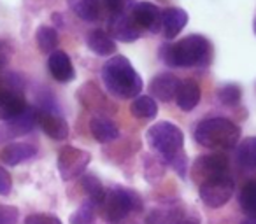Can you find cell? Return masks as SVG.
Segmentation results:
<instances>
[{
  "label": "cell",
  "mask_w": 256,
  "mask_h": 224,
  "mask_svg": "<svg viewBox=\"0 0 256 224\" xmlns=\"http://www.w3.org/2000/svg\"><path fill=\"white\" fill-rule=\"evenodd\" d=\"M102 81L107 91L121 100L134 98L142 89V79L124 56L118 54L106 61L102 68Z\"/></svg>",
  "instance_id": "cell-1"
},
{
  "label": "cell",
  "mask_w": 256,
  "mask_h": 224,
  "mask_svg": "<svg viewBox=\"0 0 256 224\" xmlns=\"http://www.w3.org/2000/svg\"><path fill=\"white\" fill-rule=\"evenodd\" d=\"M160 54L170 67H198L209 63L212 47L206 37L190 35L176 44H165Z\"/></svg>",
  "instance_id": "cell-2"
},
{
  "label": "cell",
  "mask_w": 256,
  "mask_h": 224,
  "mask_svg": "<svg viewBox=\"0 0 256 224\" xmlns=\"http://www.w3.org/2000/svg\"><path fill=\"white\" fill-rule=\"evenodd\" d=\"M240 139V128L230 119L212 118L202 121L195 130V140L207 149H232Z\"/></svg>",
  "instance_id": "cell-3"
},
{
  "label": "cell",
  "mask_w": 256,
  "mask_h": 224,
  "mask_svg": "<svg viewBox=\"0 0 256 224\" xmlns=\"http://www.w3.org/2000/svg\"><path fill=\"white\" fill-rule=\"evenodd\" d=\"M146 140L164 160L170 161L182 153L184 135L179 130V126L168 121H160L148 130Z\"/></svg>",
  "instance_id": "cell-4"
},
{
  "label": "cell",
  "mask_w": 256,
  "mask_h": 224,
  "mask_svg": "<svg viewBox=\"0 0 256 224\" xmlns=\"http://www.w3.org/2000/svg\"><path fill=\"white\" fill-rule=\"evenodd\" d=\"M102 214L109 223H118L123 217H126L132 210L142 209V202L137 196V193L124 188H110L106 193V200L102 205Z\"/></svg>",
  "instance_id": "cell-5"
},
{
  "label": "cell",
  "mask_w": 256,
  "mask_h": 224,
  "mask_svg": "<svg viewBox=\"0 0 256 224\" xmlns=\"http://www.w3.org/2000/svg\"><path fill=\"white\" fill-rule=\"evenodd\" d=\"M228 168V158L224 154L214 153V154H206V156H200L195 160L192 167V179L196 184H206L210 179L221 177V175L226 174Z\"/></svg>",
  "instance_id": "cell-6"
},
{
  "label": "cell",
  "mask_w": 256,
  "mask_h": 224,
  "mask_svg": "<svg viewBox=\"0 0 256 224\" xmlns=\"http://www.w3.org/2000/svg\"><path fill=\"white\" fill-rule=\"evenodd\" d=\"M90 161H92L90 153L78 149V147L65 146L58 153V172H60L64 181H72L84 172Z\"/></svg>",
  "instance_id": "cell-7"
},
{
  "label": "cell",
  "mask_w": 256,
  "mask_h": 224,
  "mask_svg": "<svg viewBox=\"0 0 256 224\" xmlns=\"http://www.w3.org/2000/svg\"><path fill=\"white\" fill-rule=\"evenodd\" d=\"M232 193H234V181L226 174L210 179L209 182L200 186V200L210 209L223 207L232 198Z\"/></svg>",
  "instance_id": "cell-8"
},
{
  "label": "cell",
  "mask_w": 256,
  "mask_h": 224,
  "mask_svg": "<svg viewBox=\"0 0 256 224\" xmlns=\"http://www.w3.org/2000/svg\"><path fill=\"white\" fill-rule=\"evenodd\" d=\"M109 33L112 40H121V42H132V40L139 39L142 28L134 21L132 16L126 14H118L112 16L109 21Z\"/></svg>",
  "instance_id": "cell-9"
},
{
  "label": "cell",
  "mask_w": 256,
  "mask_h": 224,
  "mask_svg": "<svg viewBox=\"0 0 256 224\" xmlns=\"http://www.w3.org/2000/svg\"><path fill=\"white\" fill-rule=\"evenodd\" d=\"M134 21L140 26L142 30H150V32L156 33L162 30V12L151 2H139V4L134 5L132 14Z\"/></svg>",
  "instance_id": "cell-10"
},
{
  "label": "cell",
  "mask_w": 256,
  "mask_h": 224,
  "mask_svg": "<svg viewBox=\"0 0 256 224\" xmlns=\"http://www.w3.org/2000/svg\"><path fill=\"white\" fill-rule=\"evenodd\" d=\"M37 125L42 128V132L53 140H65L68 137V125L62 116L54 114L51 110L39 109Z\"/></svg>",
  "instance_id": "cell-11"
},
{
  "label": "cell",
  "mask_w": 256,
  "mask_h": 224,
  "mask_svg": "<svg viewBox=\"0 0 256 224\" xmlns=\"http://www.w3.org/2000/svg\"><path fill=\"white\" fill-rule=\"evenodd\" d=\"M181 86V81L176 77L174 74H160L151 81L150 84V91H151V96H154L156 100L160 102H170L172 98H176L178 95V89Z\"/></svg>",
  "instance_id": "cell-12"
},
{
  "label": "cell",
  "mask_w": 256,
  "mask_h": 224,
  "mask_svg": "<svg viewBox=\"0 0 256 224\" xmlns=\"http://www.w3.org/2000/svg\"><path fill=\"white\" fill-rule=\"evenodd\" d=\"M37 118H39V109H34V107L26 105V109L23 110L22 114L9 119V121H6L4 125H6V128H8L11 139H18V137L26 135V133H30L36 128Z\"/></svg>",
  "instance_id": "cell-13"
},
{
  "label": "cell",
  "mask_w": 256,
  "mask_h": 224,
  "mask_svg": "<svg viewBox=\"0 0 256 224\" xmlns=\"http://www.w3.org/2000/svg\"><path fill=\"white\" fill-rule=\"evenodd\" d=\"M26 109V102L22 93L11 91L8 88H0V119L9 121L16 118Z\"/></svg>",
  "instance_id": "cell-14"
},
{
  "label": "cell",
  "mask_w": 256,
  "mask_h": 224,
  "mask_svg": "<svg viewBox=\"0 0 256 224\" xmlns=\"http://www.w3.org/2000/svg\"><path fill=\"white\" fill-rule=\"evenodd\" d=\"M48 67H50L51 75L60 82L72 81L76 75L70 58H68V54L64 53V51H53V53L50 54V60H48Z\"/></svg>",
  "instance_id": "cell-15"
},
{
  "label": "cell",
  "mask_w": 256,
  "mask_h": 224,
  "mask_svg": "<svg viewBox=\"0 0 256 224\" xmlns=\"http://www.w3.org/2000/svg\"><path fill=\"white\" fill-rule=\"evenodd\" d=\"M188 23V14L179 7H168L162 12V30L167 39H174L179 35L182 28Z\"/></svg>",
  "instance_id": "cell-16"
},
{
  "label": "cell",
  "mask_w": 256,
  "mask_h": 224,
  "mask_svg": "<svg viewBox=\"0 0 256 224\" xmlns=\"http://www.w3.org/2000/svg\"><path fill=\"white\" fill-rule=\"evenodd\" d=\"M36 154H37V149L32 144L14 142V144H9L8 147H4L0 158H2V161H4L6 165H9V167H16V165L34 158Z\"/></svg>",
  "instance_id": "cell-17"
},
{
  "label": "cell",
  "mask_w": 256,
  "mask_h": 224,
  "mask_svg": "<svg viewBox=\"0 0 256 224\" xmlns=\"http://www.w3.org/2000/svg\"><path fill=\"white\" fill-rule=\"evenodd\" d=\"M198 100H200V86L196 84V81H193V79L182 81L178 89V95H176L178 105L188 112V110L195 109Z\"/></svg>",
  "instance_id": "cell-18"
},
{
  "label": "cell",
  "mask_w": 256,
  "mask_h": 224,
  "mask_svg": "<svg viewBox=\"0 0 256 224\" xmlns=\"http://www.w3.org/2000/svg\"><path fill=\"white\" fill-rule=\"evenodd\" d=\"M90 130H92V135L95 137V140L102 144L112 142L120 137V130L114 125L110 119L102 118V116H96L90 121Z\"/></svg>",
  "instance_id": "cell-19"
},
{
  "label": "cell",
  "mask_w": 256,
  "mask_h": 224,
  "mask_svg": "<svg viewBox=\"0 0 256 224\" xmlns=\"http://www.w3.org/2000/svg\"><path fill=\"white\" fill-rule=\"evenodd\" d=\"M86 44L93 53L100 54V56H110L116 53V42L110 39L109 33L102 32V30H93L86 37Z\"/></svg>",
  "instance_id": "cell-20"
},
{
  "label": "cell",
  "mask_w": 256,
  "mask_h": 224,
  "mask_svg": "<svg viewBox=\"0 0 256 224\" xmlns=\"http://www.w3.org/2000/svg\"><path fill=\"white\" fill-rule=\"evenodd\" d=\"M68 7L78 18L84 21H95L100 14V0H67Z\"/></svg>",
  "instance_id": "cell-21"
},
{
  "label": "cell",
  "mask_w": 256,
  "mask_h": 224,
  "mask_svg": "<svg viewBox=\"0 0 256 224\" xmlns=\"http://www.w3.org/2000/svg\"><path fill=\"white\" fill-rule=\"evenodd\" d=\"M237 160L244 168L256 170V137L242 140L237 149Z\"/></svg>",
  "instance_id": "cell-22"
},
{
  "label": "cell",
  "mask_w": 256,
  "mask_h": 224,
  "mask_svg": "<svg viewBox=\"0 0 256 224\" xmlns=\"http://www.w3.org/2000/svg\"><path fill=\"white\" fill-rule=\"evenodd\" d=\"M130 112L132 116L140 119H153L158 112L156 102L151 96H137L130 105Z\"/></svg>",
  "instance_id": "cell-23"
},
{
  "label": "cell",
  "mask_w": 256,
  "mask_h": 224,
  "mask_svg": "<svg viewBox=\"0 0 256 224\" xmlns=\"http://www.w3.org/2000/svg\"><path fill=\"white\" fill-rule=\"evenodd\" d=\"M82 188H84L86 195L90 196V202L95 207H100L106 200V191H104V186L100 184V181L95 175H86L82 177Z\"/></svg>",
  "instance_id": "cell-24"
},
{
  "label": "cell",
  "mask_w": 256,
  "mask_h": 224,
  "mask_svg": "<svg viewBox=\"0 0 256 224\" xmlns=\"http://www.w3.org/2000/svg\"><path fill=\"white\" fill-rule=\"evenodd\" d=\"M238 203H240V209L248 214V217H256V181H249L242 188Z\"/></svg>",
  "instance_id": "cell-25"
},
{
  "label": "cell",
  "mask_w": 256,
  "mask_h": 224,
  "mask_svg": "<svg viewBox=\"0 0 256 224\" xmlns=\"http://www.w3.org/2000/svg\"><path fill=\"white\" fill-rule=\"evenodd\" d=\"M37 46L44 53H53L58 46V32L51 26H39L36 33Z\"/></svg>",
  "instance_id": "cell-26"
},
{
  "label": "cell",
  "mask_w": 256,
  "mask_h": 224,
  "mask_svg": "<svg viewBox=\"0 0 256 224\" xmlns=\"http://www.w3.org/2000/svg\"><path fill=\"white\" fill-rule=\"evenodd\" d=\"M178 221L181 216L174 209H153L146 216V224H176Z\"/></svg>",
  "instance_id": "cell-27"
},
{
  "label": "cell",
  "mask_w": 256,
  "mask_h": 224,
  "mask_svg": "<svg viewBox=\"0 0 256 224\" xmlns=\"http://www.w3.org/2000/svg\"><path fill=\"white\" fill-rule=\"evenodd\" d=\"M95 209L96 207L88 200V202H84L74 214H72L68 223L70 224H93L95 223Z\"/></svg>",
  "instance_id": "cell-28"
},
{
  "label": "cell",
  "mask_w": 256,
  "mask_h": 224,
  "mask_svg": "<svg viewBox=\"0 0 256 224\" xmlns=\"http://www.w3.org/2000/svg\"><path fill=\"white\" fill-rule=\"evenodd\" d=\"M218 98H220L224 105H237L242 98V91L237 84H226L218 91Z\"/></svg>",
  "instance_id": "cell-29"
},
{
  "label": "cell",
  "mask_w": 256,
  "mask_h": 224,
  "mask_svg": "<svg viewBox=\"0 0 256 224\" xmlns=\"http://www.w3.org/2000/svg\"><path fill=\"white\" fill-rule=\"evenodd\" d=\"M20 212L16 207L0 205V224H16L18 223Z\"/></svg>",
  "instance_id": "cell-30"
},
{
  "label": "cell",
  "mask_w": 256,
  "mask_h": 224,
  "mask_svg": "<svg viewBox=\"0 0 256 224\" xmlns=\"http://www.w3.org/2000/svg\"><path fill=\"white\" fill-rule=\"evenodd\" d=\"M25 224H62V221L51 214H30Z\"/></svg>",
  "instance_id": "cell-31"
},
{
  "label": "cell",
  "mask_w": 256,
  "mask_h": 224,
  "mask_svg": "<svg viewBox=\"0 0 256 224\" xmlns=\"http://www.w3.org/2000/svg\"><path fill=\"white\" fill-rule=\"evenodd\" d=\"M100 5H104L112 16H118L123 14L124 0H100Z\"/></svg>",
  "instance_id": "cell-32"
},
{
  "label": "cell",
  "mask_w": 256,
  "mask_h": 224,
  "mask_svg": "<svg viewBox=\"0 0 256 224\" xmlns=\"http://www.w3.org/2000/svg\"><path fill=\"white\" fill-rule=\"evenodd\" d=\"M11 186H12V181H11L9 172L4 170V168H0V195L8 196L9 193H11Z\"/></svg>",
  "instance_id": "cell-33"
},
{
  "label": "cell",
  "mask_w": 256,
  "mask_h": 224,
  "mask_svg": "<svg viewBox=\"0 0 256 224\" xmlns=\"http://www.w3.org/2000/svg\"><path fill=\"white\" fill-rule=\"evenodd\" d=\"M8 140H12L11 135H9L8 128H6V125H0V144L8 142Z\"/></svg>",
  "instance_id": "cell-34"
},
{
  "label": "cell",
  "mask_w": 256,
  "mask_h": 224,
  "mask_svg": "<svg viewBox=\"0 0 256 224\" xmlns=\"http://www.w3.org/2000/svg\"><path fill=\"white\" fill-rule=\"evenodd\" d=\"M6 65H8V56H6V54H0V72L4 70Z\"/></svg>",
  "instance_id": "cell-35"
},
{
  "label": "cell",
  "mask_w": 256,
  "mask_h": 224,
  "mask_svg": "<svg viewBox=\"0 0 256 224\" xmlns=\"http://www.w3.org/2000/svg\"><path fill=\"white\" fill-rule=\"evenodd\" d=\"M240 224H256V217H248V219H244Z\"/></svg>",
  "instance_id": "cell-36"
},
{
  "label": "cell",
  "mask_w": 256,
  "mask_h": 224,
  "mask_svg": "<svg viewBox=\"0 0 256 224\" xmlns=\"http://www.w3.org/2000/svg\"><path fill=\"white\" fill-rule=\"evenodd\" d=\"M176 224H195V223H190V221H178Z\"/></svg>",
  "instance_id": "cell-37"
},
{
  "label": "cell",
  "mask_w": 256,
  "mask_h": 224,
  "mask_svg": "<svg viewBox=\"0 0 256 224\" xmlns=\"http://www.w3.org/2000/svg\"><path fill=\"white\" fill-rule=\"evenodd\" d=\"M254 33H256V19H254Z\"/></svg>",
  "instance_id": "cell-38"
}]
</instances>
